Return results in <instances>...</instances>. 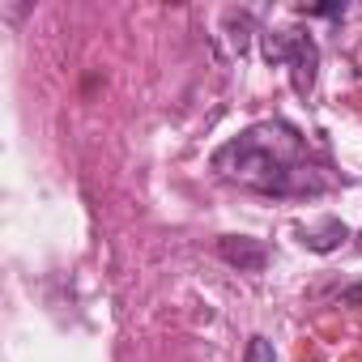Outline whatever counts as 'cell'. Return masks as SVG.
<instances>
[{
	"label": "cell",
	"instance_id": "6",
	"mask_svg": "<svg viewBox=\"0 0 362 362\" xmlns=\"http://www.w3.org/2000/svg\"><path fill=\"white\" fill-rule=\"evenodd\" d=\"M298 13H307V18H341L345 5H311V9H298Z\"/></svg>",
	"mask_w": 362,
	"mask_h": 362
},
{
	"label": "cell",
	"instance_id": "8",
	"mask_svg": "<svg viewBox=\"0 0 362 362\" xmlns=\"http://www.w3.org/2000/svg\"><path fill=\"white\" fill-rule=\"evenodd\" d=\"M358 243H362V235H358Z\"/></svg>",
	"mask_w": 362,
	"mask_h": 362
},
{
	"label": "cell",
	"instance_id": "7",
	"mask_svg": "<svg viewBox=\"0 0 362 362\" xmlns=\"http://www.w3.org/2000/svg\"><path fill=\"white\" fill-rule=\"evenodd\" d=\"M341 303H345V307H349V303H362V286H358V290H345Z\"/></svg>",
	"mask_w": 362,
	"mask_h": 362
},
{
	"label": "cell",
	"instance_id": "2",
	"mask_svg": "<svg viewBox=\"0 0 362 362\" xmlns=\"http://www.w3.org/2000/svg\"><path fill=\"white\" fill-rule=\"evenodd\" d=\"M264 60L269 64H286L290 69V81H294V94H311L315 90V69H320V47L311 35L303 30H273L264 35Z\"/></svg>",
	"mask_w": 362,
	"mask_h": 362
},
{
	"label": "cell",
	"instance_id": "5",
	"mask_svg": "<svg viewBox=\"0 0 362 362\" xmlns=\"http://www.w3.org/2000/svg\"><path fill=\"white\" fill-rule=\"evenodd\" d=\"M243 362H277V354H273V341H269V337H252V341H247V354H243Z\"/></svg>",
	"mask_w": 362,
	"mask_h": 362
},
{
	"label": "cell",
	"instance_id": "3",
	"mask_svg": "<svg viewBox=\"0 0 362 362\" xmlns=\"http://www.w3.org/2000/svg\"><path fill=\"white\" fill-rule=\"evenodd\" d=\"M218 256H222L226 264H235L239 273H260L264 260H269L264 243H260V239H247V235H226V239L218 243Z\"/></svg>",
	"mask_w": 362,
	"mask_h": 362
},
{
	"label": "cell",
	"instance_id": "1",
	"mask_svg": "<svg viewBox=\"0 0 362 362\" xmlns=\"http://www.w3.org/2000/svg\"><path fill=\"white\" fill-rule=\"evenodd\" d=\"M214 170L230 184H243L252 192H269V197H303V192H320L324 179L307 158V141L298 128H290L286 119H264L243 128L239 136H230L218 153H214Z\"/></svg>",
	"mask_w": 362,
	"mask_h": 362
},
{
	"label": "cell",
	"instance_id": "4",
	"mask_svg": "<svg viewBox=\"0 0 362 362\" xmlns=\"http://www.w3.org/2000/svg\"><path fill=\"white\" fill-rule=\"evenodd\" d=\"M345 239H349V230L341 218H324L320 226H303V247H311V252H332Z\"/></svg>",
	"mask_w": 362,
	"mask_h": 362
}]
</instances>
